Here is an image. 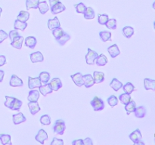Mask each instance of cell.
Returning <instances> with one entry per match:
<instances>
[{
    "label": "cell",
    "mask_w": 155,
    "mask_h": 145,
    "mask_svg": "<svg viewBox=\"0 0 155 145\" xmlns=\"http://www.w3.org/2000/svg\"><path fill=\"white\" fill-rule=\"evenodd\" d=\"M11 135L6 134H0V141L2 144L3 145H11L12 141H11Z\"/></svg>",
    "instance_id": "32"
},
{
    "label": "cell",
    "mask_w": 155,
    "mask_h": 145,
    "mask_svg": "<svg viewBox=\"0 0 155 145\" xmlns=\"http://www.w3.org/2000/svg\"><path fill=\"white\" fill-rule=\"evenodd\" d=\"M108 20L109 17L106 14H98V21L101 25H105Z\"/></svg>",
    "instance_id": "39"
},
{
    "label": "cell",
    "mask_w": 155,
    "mask_h": 145,
    "mask_svg": "<svg viewBox=\"0 0 155 145\" xmlns=\"http://www.w3.org/2000/svg\"><path fill=\"white\" fill-rule=\"evenodd\" d=\"M8 37V35L7 33L4 31V30H0V44H1L2 42L5 40V39H7Z\"/></svg>",
    "instance_id": "49"
},
{
    "label": "cell",
    "mask_w": 155,
    "mask_h": 145,
    "mask_svg": "<svg viewBox=\"0 0 155 145\" xmlns=\"http://www.w3.org/2000/svg\"><path fill=\"white\" fill-rule=\"evenodd\" d=\"M29 18H30V13L27 11H21L17 17V19L22 21V22H27Z\"/></svg>",
    "instance_id": "30"
},
{
    "label": "cell",
    "mask_w": 155,
    "mask_h": 145,
    "mask_svg": "<svg viewBox=\"0 0 155 145\" xmlns=\"http://www.w3.org/2000/svg\"><path fill=\"white\" fill-rule=\"evenodd\" d=\"M129 137H130V140H131L134 143H136L137 141H139V140H142V133H141L140 130H139V128H137V129L135 130L134 131H133V132L130 134Z\"/></svg>",
    "instance_id": "13"
},
{
    "label": "cell",
    "mask_w": 155,
    "mask_h": 145,
    "mask_svg": "<svg viewBox=\"0 0 155 145\" xmlns=\"http://www.w3.org/2000/svg\"><path fill=\"white\" fill-rule=\"evenodd\" d=\"M38 8H39V11L42 14L47 13L48 11L49 10V6H48V3L46 1H42L39 2V5H38Z\"/></svg>",
    "instance_id": "27"
},
{
    "label": "cell",
    "mask_w": 155,
    "mask_h": 145,
    "mask_svg": "<svg viewBox=\"0 0 155 145\" xmlns=\"http://www.w3.org/2000/svg\"><path fill=\"white\" fill-rule=\"evenodd\" d=\"M39 3V0H26V7L27 10H30L31 8L36 9L38 8Z\"/></svg>",
    "instance_id": "28"
},
{
    "label": "cell",
    "mask_w": 155,
    "mask_h": 145,
    "mask_svg": "<svg viewBox=\"0 0 155 145\" xmlns=\"http://www.w3.org/2000/svg\"><path fill=\"white\" fill-rule=\"evenodd\" d=\"M39 121H40V123L43 125H49L51 124V118L47 114L41 116Z\"/></svg>",
    "instance_id": "42"
},
{
    "label": "cell",
    "mask_w": 155,
    "mask_h": 145,
    "mask_svg": "<svg viewBox=\"0 0 155 145\" xmlns=\"http://www.w3.org/2000/svg\"><path fill=\"white\" fill-rule=\"evenodd\" d=\"M135 144H142V145H144V144H145V143H144L143 141H142V140H139V141L136 142V143H135Z\"/></svg>",
    "instance_id": "55"
},
{
    "label": "cell",
    "mask_w": 155,
    "mask_h": 145,
    "mask_svg": "<svg viewBox=\"0 0 155 145\" xmlns=\"http://www.w3.org/2000/svg\"><path fill=\"white\" fill-rule=\"evenodd\" d=\"M50 86L53 91H58L62 87V82L59 78H54L49 82Z\"/></svg>",
    "instance_id": "17"
},
{
    "label": "cell",
    "mask_w": 155,
    "mask_h": 145,
    "mask_svg": "<svg viewBox=\"0 0 155 145\" xmlns=\"http://www.w3.org/2000/svg\"><path fill=\"white\" fill-rule=\"evenodd\" d=\"M136 108V104L134 101H133V100H131L128 104L125 105V110L128 115H130L131 113H134Z\"/></svg>",
    "instance_id": "26"
},
{
    "label": "cell",
    "mask_w": 155,
    "mask_h": 145,
    "mask_svg": "<svg viewBox=\"0 0 155 145\" xmlns=\"http://www.w3.org/2000/svg\"><path fill=\"white\" fill-rule=\"evenodd\" d=\"M119 100L123 104L126 105V104H127L130 101H131L132 98H131V96H130V94L124 93V94H122V95H120Z\"/></svg>",
    "instance_id": "36"
},
{
    "label": "cell",
    "mask_w": 155,
    "mask_h": 145,
    "mask_svg": "<svg viewBox=\"0 0 155 145\" xmlns=\"http://www.w3.org/2000/svg\"><path fill=\"white\" fill-rule=\"evenodd\" d=\"M39 98V92L37 90H33V89H31V90L29 92L28 97H27V100L29 101H38Z\"/></svg>",
    "instance_id": "21"
},
{
    "label": "cell",
    "mask_w": 155,
    "mask_h": 145,
    "mask_svg": "<svg viewBox=\"0 0 155 145\" xmlns=\"http://www.w3.org/2000/svg\"><path fill=\"white\" fill-rule=\"evenodd\" d=\"M154 30H155V21L154 22Z\"/></svg>",
    "instance_id": "58"
},
{
    "label": "cell",
    "mask_w": 155,
    "mask_h": 145,
    "mask_svg": "<svg viewBox=\"0 0 155 145\" xmlns=\"http://www.w3.org/2000/svg\"><path fill=\"white\" fill-rule=\"evenodd\" d=\"M91 105L93 107V110L95 111H100L104 108V103L103 100L98 97H95L91 101Z\"/></svg>",
    "instance_id": "3"
},
{
    "label": "cell",
    "mask_w": 155,
    "mask_h": 145,
    "mask_svg": "<svg viewBox=\"0 0 155 145\" xmlns=\"http://www.w3.org/2000/svg\"><path fill=\"white\" fill-rule=\"evenodd\" d=\"M71 77L73 81H74V82L75 83L76 85L79 86V87L83 85V75L82 73L77 72L74 75H71Z\"/></svg>",
    "instance_id": "6"
},
{
    "label": "cell",
    "mask_w": 155,
    "mask_h": 145,
    "mask_svg": "<svg viewBox=\"0 0 155 145\" xmlns=\"http://www.w3.org/2000/svg\"><path fill=\"white\" fill-rule=\"evenodd\" d=\"M37 41L36 39L33 36H28L25 39V46L28 47L30 49H33L36 47Z\"/></svg>",
    "instance_id": "19"
},
{
    "label": "cell",
    "mask_w": 155,
    "mask_h": 145,
    "mask_svg": "<svg viewBox=\"0 0 155 145\" xmlns=\"http://www.w3.org/2000/svg\"><path fill=\"white\" fill-rule=\"evenodd\" d=\"M73 145H83V139H78V140H74L72 142Z\"/></svg>",
    "instance_id": "51"
},
{
    "label": "cell",
    "mask_w": 155,
    "mask_h": 145,
    "mask_svg": "<svg viewBox=\"0 0 155 145\" xmlns=\"http://www.w3.org/2000/svg\"><path fill=\"white\" fill-rule=\"evenodd\" d=\"M42 85V82L40 81L39 77L32 78L29 76L28 78V87L30 89H33L35 88H39Z\"/></svg>",
    "instance_id": "4"
},
{
    "label": "cell",
    "mask_w": 155,
    "mask_h": 145,
    "mask_svg": "<svg viewBox=\"0 0 155 145\" xmlns=\"http://www.w3.org/2000/svg\"><path fill=\"white\" fill-rule=\"evenodd\" d=\"M30 60H31L32 63H35L43 61L44 57L40 51H36V52H33L30 54Z\"/></svg>",
    "instance_id": "14"
},
{
    "label": "cell",
    "mask_w": 155,
    "mask_h": 145,
    "mask_svg": "<svg viewBox=\"0 0 155 145\" xmlns=\"http://www.w3.org/2000/svg\"><path fill=\"white\" fill-rule=\"evenodd\" d=\"M4 76H5V72L3 70H1V69H0V82H2L3 81Z\"/></svg>",
    "instance_id": "54"
},
{
    "label": "cell",
    "mask_w": 155,
    "mask_h": 145,
    "mask_svg": "<svg viewBox=\"0 0 155 145\" xmlns=\"http://www.w3.org/2000/svg\"><path fill=\"white\" fill-rule=\"evenodd\" d=\"M122 32L123 34H124V36H125L126 38H130L133 36V34H134V29L132 27L127 26V27H124Z\"/></svg>",
    "instance_id": "33"
},
{
    "label": "cell",
    "mask_w": 155,
    "mask_h": 145,
    "mask_svg": "<svg viewBox=\"0 0 155 145\" xmlns=\"http://www.w3.org/2000/svg\"><path fill=\"white\" fill-rule=\"evenodd\" d=\"M48 27L50 30H52L54 29L58 28V27H61L60 21H59L58 18L55 17L53 19H49L48 21Z\"/></svg>",
    "instance_id": "18"
},
{
    "label": "cell",
    "mask_w": 155,
    "mask_h": 145,
    "mask_svg": "<svg viewBox=\"0 0 155 145\" xmlns=\"http://www.w3.org/2000/svg\"><path fill=\"white\" fill-rule=\"evenodd\" d=\"M66 128V125H65V122L62 119H58L56 122H54V126H53V131L54 134H64V132Z\"/></svg>",
    "instance_id": "1"
},
{
    "label": "cell",
    "mask_w": 155,
    "mask_h": 145,
    "mask_svg": "<svg viewBox=\"0 0 155 145\" xmlns=\"http://www.w3.org/2000/svg\"><path fill=\"white\" fill-rule=\"evenodd\" d=\"M134 113L135 116L137 118H144L146 115V109L143 106H140V107H136Z\"/></svg>",
    "instance_id": "24"
},
{
    "label": "cell",
    "mask_w": 155,
    "mask_h": 145,
    "mask_svg": "<svg viewBox=\"0 0 155 145\" xmlns=\"http://www.w3.org/2000/svg\"><path fill=\"white\" fill-rule=\"evenodd\" d=\"M83 85L86 88H90L95 85L93 76L90 74H86L83 76Z\"/></svg>",
    "instance_id": "9"
},
{
    "label": "cell",
    "mask_w": 155,
    "mask_h": 145,
    "mask_svg": "<svg viewBox=\"0 0 155 145\" xmlns=\"http://www.w3.org/2000/svg\"><path fill=\"white\" fill-rule=\"evenodd\" d=\"M118 102H119V99L115 95H111V96H110L107 98V103L112 107L117 105Z\"/></svg>",
    "instance_id": "40"
},
{
    "label": "cell",
    "mask_w": 155,
    "mask_h": 145,
    "mask_svg": "<svg viewBox=\"0 0 155 145\" xmlns=\"http://www.w3.org/2000/svg\"><path fill=\"white\" fill-rule=\"evenodd\" d=\"M2 9L0 8V16H1V14H2Z\"/></svg>",
    "instance_id": "57"
},
{
    "label": "cell",
    "mask_w": 155,
    "mask_h": 145,
    "mask_svg": "<svg viewBox=\"0 0 155 145\" xmlns=\"http://www.w3.org/2000/svg\"><path fill=\"white\" fill-rule=\"evenodd\" d=\"M15 99V98H14V97L5 96V104H4L5 106L9 109L12 108V104H13Z\"/></svg>",
    "instance_id": "46"
},
{
    "label": "cell",
    "mask_w": 155,
    "mask_h": 145,
    "mask_svg": "<svg viewBox=\"0 0 155 145\" xmlns=\"http://www.w3.org/2000/svg\"><path fill=\"white\" fill-rule=\"evenodd\" d=\"M84 18L86 20H92L95 18V11L91 7H86L84 11Z\"/></svg>",
    "instance_id": "29"
},
{
    "label": "cell",
    "mask_w": 155,
    "mask_h": 145,
    "mask_svg": "<svg viewBox=\"0 0 155 145\" xmlns=\"http://www.w3.org/2000/svg\"><path fill=\"white\" fill-rule=\"evenodd\" d=\"M28 107L32 115H36L38 112L40 111V107L37 101H29Z\"/></svg>",
    "instance_id": "10"
},
{
    "label": "cell",
    "mask_w": 155,
    "mask_h": 145,
    "mask_svg": "<svg viewBox=\"0 0 155 145\" xmlns=\"http://www.w3.org/2000/svg\"><path fill=\"white\" fill-rule=\"evenodd\" d=\"M106 27L110 30H116L117 29V21L114 18L109 19L107 22L106 23Z\"/></svg>",
    "instance_id": "43"
},
{
    "label": "cell",
    "mask_w": 155,
    "mask_h": 145,
    "mask_svg": "<svg viewBox=\"0 0 155 145\" xmlns=\"http://www.w3.org/2000/svg\"><path fill=\"white\" fill-rule=\"evenodd\" d=\"M152 7H153V8L155 9V1H154V2L153 3V5H152Z\"/></svg>",
    "instance_id": "56"
},
{
    "label": "cell",
    "mask_w": 155,
    "mask_h": 145,
    "mask_svg": "<svg viewBox=\"0 0 155 145\" xmlns=\"http://www.w3.org/2000/svg\"><path fill=\"white\" fill-rule=\"evenodd\" d=\"M27 27V22H22V21H19L18 19L15 21V24H14V27H15V30H20L21 31H24Z\"/></svg>",
    "instance_id": "31"
},
{
    "label": "cell",
    "mask_w": 155,
    "mask_h": 145,
    "mask_svg": "<svg viewBox=\"0 0 155 145\" xmlns=\"http://www.w3.org/2000/svg\"><path fill=\"white\" fill-rule=\"evenodd\" d=\"M49 1V5H50V8L52 7L53 5L58 3V2H60V0H48Z\"/></svg>",
    "instance_id": "53"
},
{
    "label": "cell",
    "mask_w": 155,
    "mask_h": 145,
    "mask_svg": "<svg viewBox=\"0 0 155 145\" xmlns=\"http://www.w3.org/2000/svg\"><path fill=\"white\" fill-rule=\"evenodd\" d=\"M110 86L115 91V92H118L121 88L123 87V83L120 82L117 79L114 78L112 81L110 82Z\"/></svg>",
    "instance_id": "25"
},
{
    "label": "cell",
    "mask_w": 155,
    "mask_h": 145,
    "mask_svg": "<svg viewBox=\"0 0 155 145\" xmlns=\"http://www.w3.org/2000/svg\"><path fill=\"white\" fill-rule=\"evenodd\" d=\"M9 85L12 87H21V86L24 85V82L16 75H12L11 77L10 82H9Z\"/></svg>",
    "instance_id": "7"
},
{
    "label": "cell",
    "mask_w": 155,
    "mask_h": 145,
    "mask_svg": "<svg viewBox=\"0 0 155 145\" xmlns=\"http://www.w3.org/2000/svg\"><path fill=\"white\" fill-rule=\"evenodd\" d=\"M18 36H19V33H18V30H15V29L14 30H11V31L9 32L8 37H9V39H10L11 42H12V41H13L14 39H15V38Z\"/></svg>",
    "instance_id": "47"
},
{
    "label": "cell",
    "mask_w": 155,
    "mask_h": 145,
    "mask_svg": "<svg viewBox=\"0 0 155 145\" xmlns=\"http://www.w3.org/2000/svg\"><path fill=\"white\" fill-rule=\"evenodd\" d=\"M83 144L92 145L93 144V143H92V139L89 138V137H87V138H86L85 140H83Z\"/></svg>",
    "instance_id": "52"
},
{
    "label": "cell",
    "mask_w": 155,
    "mask_h": 145,
    "mask_svg": "<svg viewBox=\"0 0 155 145\" xmlns=\"http://www.w3.org/2000/svg\"><path fill=\"white\" fill-rule=\"evenodd\" d=\"M22 101H20V100L17 99V98H15V101H14V103L13 104H12V108H11V110H19L20 108L21 107V106H22Z\"/></svg>",
    "instance_id": "44"
},
{
    "label": "cell",
    "mask_w": 155,
    "mask_h": 145,
    "mask_svg": "<svg viewBox=\"0 0 155 145\" xmlns=\"http://www.w3.org/2000/svg\"><path fill=\"white\" fill-rule=\"evenodd\" d=\"M48 139V134L45 131H44L43 129H40L38 131L37 134L36 135V140L38 142H39L42 144H44L45 140Z\"/></svg>",
    "instance_id": "8"
},
{
    "label": "cell",
    "mask_w": 155,
    "mask_h": 145,
    "mask_svg": "<svg viewBox=\"0 0 155 145\" xmlns=\"http://www.w3.org/2000/svg\"><path fill=\"white\" fill-rule=\"evenodd\" d=\"M123 89H124V92H125V93L130 94V95L136 90V88L131 82L126 83L124 85H123Z\"/></svg>",
    "instance_id": "37"
},
{
    "label": "cell",
    "mask_w": 155,
    "mask_h": 145,
    "mask_svg": "<svg viewBox=\"0 0 155 145\" xmlns=\"http://www.w3.org/2000/svg\"><path fill=\"white\" fill-rule=\"evenodd\" d=\"M107 62H108V60H107V57H106L104 54H100V55H98L96 60H95L96 65L98 66H105L107 63Z\"/></svg>",
    "instance_id": "23"
},
{
    "label": "cell",
    "mask_w": 155,
    "mask_h": 145,
    "mask_svg": "<svg viewBox=\"0 0 155 145\" xmlns=\"http://www.w3.org/2000/svg\"><path fill=\"white\" fill-rule=\"evenodd\" d=\"M65 9H66V7L64 6V5L61 2H58L54 5L51 7V11L52 14H57L63 12L64 11H65Z\"/></svg>",
    "instance_id": "5"
},
{
    "label": "cell",
    "mask_w": 155,
    "mask_h": 145,
    "mask_svg": "<svg viewBox=\"0 0 155 145\" xmlns=\"http://www.w3.org/2000/svg\"><path fill=\"white\" fill-rule=\"evenodd\" d=\"M144 86L146 90L155 91V80L145 78L144 79Z\"/></svg>",
    "instance_id": "20"
},
{
    "label": "cell",
    "mask_w": 155,
    "mask_h": 145,
    "mask_svg": "<svg viewBox=\"0 0 155 145\" xmlns=\"http://www.w3.org/2000/svg\"><path fill=\"white\" fill-rule=\"evenodd\" d=\"M12 119H13V122L15 125H18V124L26 122V120H27V119H26V117L24 116L22 113H18L17 114H14L12 116Z\"/></svg>",
    "instance_id": "16"
},
{
    "label": "cell",
    "mask_w": 155,
    "mask_h": 145,
    "mask_svg": "<svg viewBox=\"0 0 155 145\" xmlns=\"http://www.w3.org/2000/svg\"><path fill=\"white\" fill-rule=\"evenodd\" d=\"M39 79L42 83H48L50 79V74L48 72H42L39 74Z\"/></svg>",
    "instance_id": "38"
},
{
    "label": "cell",
    "mask_w": 155,
    "mask_h": 145,
    "mask_svg": "<svg viewBox=\"0 0 155 145\" xmlns=\"http://www.w3.org/2000/svg\"><path fill=\"white\" fill-rule=\"evenodd\" d=\"M93 79L95 81V84H99L104 80V73L102 72L95 71L93 72Z\"/></svg>",
    "instance_id": "22"
},
{
    "label": "cell",
    "mask_w": 155,
    "mask_h": 145,
    "mask_svg": "<svg viewBox=\"0 0 155 145\" xmlns=\"http://www.w3.org/2000/svg\"><path fill=\"white\" fill-rule=\"evenodd\" d=\"M51 145H64V141L61 139H58L57 137H54L51 141Z\"/></svg>",
    "instance_id": "48"
},
{
    "label": "cell",
    "mask_w": 155,
    "mask_h": 145,
    "mask_svg": "<svg viewBox=\"0 0 155 145\" xmlns=\"http://www.w3.org/2000/svg\"><path fill=\"white\" fill-rule=\"evenodd\" d=\"M6 63V57L4 55H0V66H4Z\"/></svg>",
    "instance_id": "50"
},
{
    "label": "cell",
    "mask_w": 155,
    "mask_h": 145,
    "mask_svg": "<svg viewBox=\"0 0 155 145\" xmlns=\"http://www.w3.org/2000/svg\"><path fill=\"white\" fill-rule=\"evenodd\" d=\"M98 56V54L96 51H93V50L90 49V48H88V53L86 55V63L89 65L95 64V60H96Z\"/></svg>",
    "instance_id": "2"
},
{
    "label": "cell",
    "mask_w": 155,
    "mask_h": 145,
    "mask_svg": "<svg viewBox=\"0 0 155 145\" xmlns=\"http://www.w3.org/2000/svg\"><path fill=\"white\" fill-rule=\"evenodd\" d=\"M39 92H40L43 96H46L48 94L52 93L53 92L51 86H50L49 83H45L44 85H41L39 87Z\"/></svg>",
    "instance_id": "12"
},
{
    "label": "cell",
    "mask_w": 155,
    "mask_h": 145,
    "mask_svg": "<svg viewBox=\"0 0 155 145\" xmlns=\"http://www.w3.org/2000/svg\"><path fill=\"white\" fill-rule=\"evenodd\" d=\"M74 7H75L76 11H77V13L79 14H83L84 13L85 10H86V7L83 2L79 3L78 5H74Z\"/></svg>",
    "instance_id": "45"
},
{
    "label": "cell",
    "mask_w": 155,
    "mask_h": 145,
    "mask_svg": "<svg viewBox=\"0 0 155 145\" xmlns=\"http://www.w3.org/2000/svg\"><path fill=\"white\" fill-rule=\"evenodd\" d=\"M70 39H71V36L67 33H64L59 39H56V41L58 42V43H59V45L62 46V45H64L65 43L68 42Z\"/></svg>",
    "instance_id": "34"
},
{
    "label": "cell",
    "mask_w": 155,
    "mask_h": 145,
    "mask_svg": "<svg viewBox=\"0 0 155 145\" xmlns=\"http://www.w3.org/2000/svg\"><path fill=\"white\" fill-rule=\"evenodd\" d=\"M64 33L65 32L64 31L63 29L61 28V27H58V28L52 30V34L54 36V37L55 38V39H59Z\"/></svg>",
    "instance_id": "41"
},
{
    "label": "cell",
    "mask_w": 155,
    "mask_h": 145,
    "mask_svg": "<svg viewBox=\"0 0 155 145\" xmlns=\"http://www.w3.org/2000/svg\"><path fill=\"white\" fill-rule=\"evenodd\" d=\"M107 51H108L109 54H110L112 58H114V57H117L120 54V51L119 48H118L117 44H114L113 45L107 48Z\"/></svg>",
    "instance_id": "11"
},
{
    "label": "cell",
    "mask_w": 155,
    "mask_h": 145,
    "mask_svg": "<svg viewBox=\"0 0 155 145\" xmlns=\"http://www.w3.org/2000/svg\"><path fill=\"white\" fill-rule=\"evenodd\" d=\"M100 38L104 42L107 41H111V33L107 31H101L99 33Z\"/></svg>",
    "instance_id": "35"
},
{
    "label": "cell",
    "mask_w": 155,
    "mask_h": 145,
    "mask_svg": "<svg viewBox=\"0 0 155 145\" xmlns=\"http://www.w3.org/2000/svg\"><path fill=\"white\" fill-rule=\"evenodd\" d=\"M23 42H24V37L19 35L11 42V45L15 48H17V49H21Z\"/></svg>",
    "instance_id": "15"
}]
</instances>
